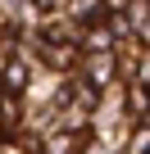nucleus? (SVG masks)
I'll list each match as a JSON object with an SVG mask.
<instances>
[{
    "mask_svg": "<svg viewBox=\"0 0 150 154\" xmlns=\"http://www.w3.org/2000/svg\"><path fill=\"white\" fill-rule=\"evenodd\" d=\"M5 86H9V91L23 86V68H5Z\"/></svg>",
    "mask_w": 150,
    "mask_h": 154,
    "instance_id": "f257e3e1",
    "label": "nucleus"
}]
</instances>
